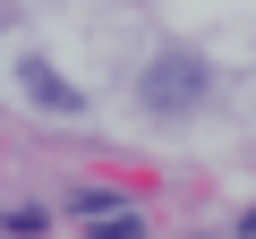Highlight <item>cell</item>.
Here are the masks:
<instances>
[{"label": "cell", "mask_w": 256, "mask_h": 239, "mask_svg": "<svg viewBox=\"0 0 256 239\" xmlns=\"http://www.w3.org/2000/svg\"><path fill=\"white\" fill-rule=\"evenodd\" d=\"M18 86H26V94H34L52 120H77V111H86V94H77V86H68L52 60H18Z\"/></svg>", "instance_id": "2"}, {"label": "cell", "mask_w": 256, "mask_h": 239, "mask_svg": "<svg viewBox=\"0 0 256 239\" xmlns=\"http://www.w3.org/2000/svg\"><path fill=\"white\" fill-rule=\"evenodd\" d=\"M205 86H214L205 52H188V43H162V52H154V68H146V86H137V102H146L154 120H188V111L205 102Z\"/></svg>", "instance_id": "1"}, {"label": "cell", "mask_w": 256, "mask_h": 239, "mask_svg": "<svg viewBox=\"0 0 256 239\" xmlns=\"http://www.w3.org/2000/svg\"><path fill=\"white\" fill-rule=\"evenodd\" d=\"M86 239H137V214L111 205V214H86Z\"/></svg>", "instance_id": "3"}, {"label": "cell", "mask_w": 256, "mask_h": 239, "mask_svg": "<svg viewBox=\"0 0 256 239\" xmlns=\"http://www.w3.org/2000/svg\"><path fill=\"white\" fill-rule=\"evenodd\" d=\"M248 239H256V205H248Z\"/></svg>", "instance_id": "4"}]
</instances>
